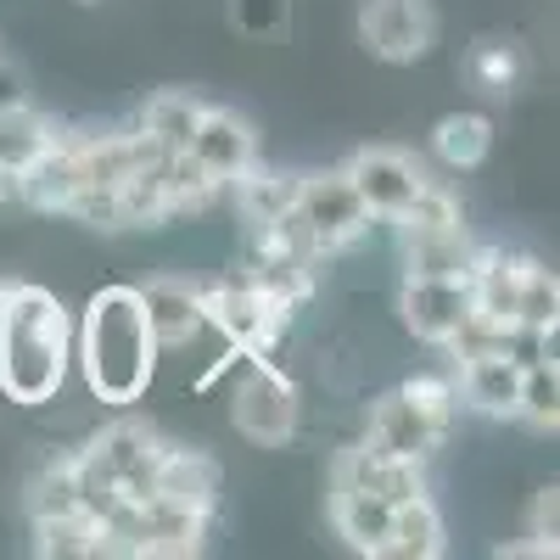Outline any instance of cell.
Wrapping results in <instances>:
<instances>
[{
    "mask_svg": "<svg viewBox=\"0 0 560 560\" xmlns=\"http://www.w3.org/2000/svg\"><path fill=\"white\" fill-rule=\"evenodd\" d=\"M73 370V314L34 280H0V393L23 409L51 404Z\"/></svg>",
    "mask_w": 560,
    "mask_h": 560,
    "instance_id": "obj_1",
    "label": "cell"
},
{
    "mask_svg": "<svg viewBox=\"0 0 560 560\" xmlns=\"http://www.w3.org/2000/svg\"><path fill=\"white\" fill-rule=\"evenodd\" d=\"M73 364L84 387L102 404H140L158 370V342L152 325L140 314L135 287H102L84 303L73 325Z\"/></svg>",
    "mask_w": 560,
    "mask_h": 560,
    "instance_id": "obj_2",
    "label": "cell"
},
{
    "mask_svg": "<svg viewBox=\"0 0 560 560\" xmlns=\"http://www.w3.org/2000/svg\"><path fill=\"white\" fill-rule=\"evenodd\" d=\"M158 454H163V432L152 427V420H113V427H102L84 448L68 454L79 504L96 522H107L124 499L152 493Z\"/></svg>",
    "mask_w": 560,
    "mask_h": 560,
    "instance_id": "obj_3",
    "label": "cell"
},
{
    "mask_svg": "<svg viewBox=\"0 0 560 560\" xmlns=\"http://www.w3.org/2000/svg\"><path fill=\"white\" fill-rule=\"evenodd\" d=\"M465 287H471V308H482L493 325H504V331H516V325H527V331H555L560 325V280H555L549 264H538L527 253L477 247Z\"/></svg>",
    "mask_w": 560,
    "mask_h": 560,
    "instance_id": "obj_4",
    "label": "cell"
},
{
    "mask_svg": "<svg viewBox=\"0 0 560 560\" xmlns=\"http://www.w3.org/2000/svg\"><path fill=\"white\" fill-rule=\"evenodd\" d=\"M454 409H459L454 376H409V382H398L393 393H382L376 404H370L364 443H376L382 454L427 465L438 454V443L448 438V427H454Z\"/></svg>",
    "mask_w": 560,
    "mask_h": 560,
    "instance_id": "obj_5",
    "label": "cell"
},
{
    "mask_svg": "<svg viewBox=\"0 0 560 560\" xmlns=\"http://www.w3.org/2000/svg\"><path fill=\"white\" fill-rule=\"evenodd\" d=\"M208 522H213L208 510L174 504L163 493H140V499H124L102 527H107V555H124V560H185V555L208 549Z\"/></svg>",
    "mask_w": 560,
    "mask_h": 560,
    "instance_id": "obj_6",
    "label": "cell"
},
{
    "mask_svg": "<svg viewBox=\"0 0 560 560\" xmlns=\"http://www.w3.org/2000/svg\"><path fill=\"white\" fill-rule=\"evenodd\" d=\"M202 319H208V331L224 337L230 353L269 359L275 342L287 337L292 308L280 303V298H269L247 269H236V275H219V280H208V287H202Z\"/></svg>",
    "mask_w": 560,
    "mask_h": 560,
    "instance_id": "obj_7",
    "label": "cell"
},
{
    "mask_svg": "<svg viewBox=\"0 0 560 560\" xmlns=\"http://www.w3.org/2000/svg\"><path fill=\"white\" fill-rule=\"evenodd\" d=\"M230 420L253 448H280L303 427V393L275 359H247V376L230 393Z\"/></svg>",
    "mask_w": 560,
    "mask_h": 560,
    "instance_id": "obj_8",
    "label": "cell"
},
{
    "mask_svg": "<svg viewBox=\"0 0 560 560\" xmlns=\"http://www.w3.org/2000/svg\"><path fill=\"white\" fill-rule=\"evenodd\" d=\"M292 219L298 230L308 236V247L319 258H331L342 247H353L359 236L376 219H370V208L359 202V191L348 185L342 168H319V174H303L298 179V202H292Z\"/></svg>",
    "mask_w": 560,
    "mask_h": 560,
    "instance_id": "obj_9",
    "label": "cell"
},
{
    "mask_svg": "<svg viewBox=\"0 0 560 560\" xmlns=\"http://www.w3.org/2000/svg\"><path fill=\"white\" fill-rule=\"evenodd\" d=\"M359 45L376 62L409 68L438 45V7L432 0H359Z\"/></svg>",
    "mask_w": 560,
    "mask_h": 560,
    "instance_id": "obj_10",
    "label": "cell"
},
{
    "mask_svg": "<svg viewBox=\"0 0 560 560\" xmlns=\"http://www.w3.org/2000/svg\"><path fill=\"white\" fill-rule=\"evenodd\" d=\"M342 174H348V185L359 191V202L370 208V219H382V224H393L420 191H427V168H420L409 152H398V147H359L348 163H342Z\"/></svg>",
    "mask_w": 560,
    "mask_h": 560,
    "instance_id": "obj_11",
    "label": "cell"
},
{
    "mask_svg": "<svg viewBox=\"0 0 560 560\" xmlns=\"http://www.w3.org/2000/svg\"><path fill=\"white\" fill-rule=\"evenodd\" d=\"M140 298V314L152 325V342L158 353H174V348H191L208 319H202V287L191 275H152L147 287H135Z\"/></svg>",
    "mask_w": 560,
    "mask_h": 560,
    "instance_id": "obj_12",
    "label": "cell"
},
{
    "mask_svg": "<svg viewBox=\"0 0 560 560\" xmlns=\"http://www.w3.org/2000/svg\"><path fill=\"white\" fill-rule=\"evenodd\" d=\"M185 158L230 191V179H242L258 163V129L236 107H208L202 124H197V135H191V147H185Z\"/></svg>",
    "mask_w": 560,
    "mask_h": 560,
    "instance_id": "obj_13",
    "label": "cell"
},
{
    "mask_svg": "<svg viewBox=\"0 0 560 560\" xmlns=\"http://www.w3.org/2000/svg\"><path fill=\"white\" fill-rule=\"evenodd\" d=\"M331 488H353V493H376L387 504H404L415 493H427V465L382 454L376 443H348L331 459Z\"/></svg>",
    "mask_w": 560,
    "mask_h": 560,
    "instance_id": "obj_14",
    "label": "cell"
},
{
    "mask_svg": "<svg viewBox=\"0 0 560 560\" xmlns=\"http://www.w3.org/2000/svg\"><path fill=\"white\" fill-rule=\"evenodd\" d=\"M465 308H471V287H465V280L404 275V287H398V314H404V325H409L420 342H432V348H443V342L454 337V325L465 319Z\"/></svg>",
    "mask_w": 560,
    "mask_h": 560,
    "instance_id": "obj_15",
    "label": "cell"
},
{
    "mask_svg": "<svg viewBox=\"0 0 560 560\" xmlns=\"http://www.w3.org/2000/svg\"><path fill=\"white\" fill-rule=\"evenodd\" d=\"M454 393H459L465 409H477V415L516 420V404H522V364L510 359L504 348H493V353H465V359H454Z\"/></svg>",
    "mask_w": 560,
    "mask_h": 560,
    "instance_id": "obj_16",
    "label": "cell"
},
{
    "mask_svg": "<svg viewBox=\"0 0 560 560\" xmlns=\"http://www.w3.org/2000/svg\"><path fill=\"white\" fill-rule=\"evenodd\" d=\"M219 488H224V471L208 448H191V443H174L163 438V454H158V471H152V493L174 499V504H191V510H208L219 504Z\"/></svg>",
    "mask_w": 560,
    "mask_h": 560,
    "instance_id": "obj_17",
    "label": "cell"
},
{
    "mask_svg": "<svg viewBox=\"0 0 560 560\" xmlns=\"http://www.w3.org/2000/svg\"><path fill=\"white\" fill-rule=\"evenodd\" d=\"M398 258H404V275L465 280L471 258H477V242L465 224H420V230H398Z\"/></svg>",
    "mask_w": 560,
    "mask_h": 560,
    "instance_id": "obj_18",
    "label": "cell"
},
{
    "mask_svg": "<svg viewBox=\"0 0 560 560\" xmlns=\"http://www.w3.org/2000/svg\"><path fill=\"white\" fill-rule=\"evenodd\" d=\"M57 118L51 113H39L28 96L12 102V107H0V174L18 179L23 168H34L45 152L57 147Z\"/></svg>",
    "mask_w": 560,
    "mask_h": 560,
    "instance_id": "obj_19",
    "label": "cell"
},
{
    "mask_svg": "<svg viewBox=\"0 0 560 560\" xmlns=\"http://www.w3.org/2000/svg\"><path fill=\"white\" fill-rule=\"evenodd\" d=\"M298 179H303V174H292V168H269L264 158H258L242 179H230V197H236L242 224H247V230H258V224L287 219V213H292V202H298Z\"/></svg>",
    "mask_w": 560,
    "mask_h": 560,
    "instance_id": "obj_20",
    "label": "cell"
},
{
    "mask_svg": "<svg viewBox=\"0 0 560 560\" xmlns=\"http://www.w3.org/2000/svg\"><path fill=\"white\" fill-rule=\"evenodd\" d=\"M448 549V527L432 493H415L393 504V533H387V560H438Z\"/></svg>",
    "mask_w": 560,
    "mask_h": 560,
    "instance_id": "obj_21",
    "label": "cell"
},
{
    "mask_svg": "<svg viewBox=\"0 0 560 560\" xmlns=\"http://www.w3.org/2000/svg\"><path fill=\"white\" fill-rule=\"evenodd\" d=\"M202 113H208V102L197 96V90H158V96H147V107H140L135 129L147 135L158 152H185L197 124H202Z\"/></svg>",
    "mask_w": 560,
    "mask_h": 560,
    "instance_id": "obj_22",
    "label": "cell"
},
{
    "mask_svg": "<svg viewBox=\"0 0 560 560\" xmlns=\"http://www.w3.org/2000/svg\"><path fill=\"white\" fill-rule=\"evenodd\" d=\"M331 527L348 549L359 555H387V533H393V504L376 493H353V488H331Z\"/></svg>",
    "mask_w": 560,
    "mask_h": 560,
    "instance_id": "obj_23",
    "label": "cell"
},
{
    "mask_svg": "<svg viewBox=\"0 0 560 560\" xmlns=\"http://www.w3.org/2000/svg\"><path fill=\"white\" fill-rule=\"evenodd\" d=\"M34 555L45 560H102L107 527L90 510H62V516H34Z\"/></svg>",
    "mask_w": 560,
    "mask_h": 560,
    "instance_id": "obj_24",
    "label": "cell"
},
{
    "mask_svg": "<svg viewBox=\"0 0 560 560\" xmlns=\"http://www.w3.org/2000/svg\"><path fill=\"white\" fill-rule=\"evenodd\" d=\"M493 152V118L488 113H443L432 124V158L454 174L482 168Z\"/></svg>",
    "mask_w": 560,
    "mask_h": 560,
    "instance_id": "obj_25",
    "label": "cell"
},
{
    "mask_svg": "<svg viewBox=\"0 0 560 560\" xmlns=\"http://www.w3.org/2000/svg\"><path fill=\"white\" fill-rule=\"evenodd\" d=\"M516 420H527L533 432H555V427H560V376H555V359L522 364V404H516Z\"/></svg>",
    "mask_w": 560,
    "mask_h": 560,
    "instance_id": "obj_26",
    "label": "cell"
},
{
    "mask_svg": "<svg viewBox=\"0 0 560 560\" xmlns=\"http://www.w3.org/2000/svg\"><path fill=\"white\" fill-rule=\"evenodd\" d=\"M465 73H471V84L482 96H510L522 79V51L510 39H477L471 57H465Z\"/></svg>",
    "mask_w": 560,
    "mask_h": 560,
    "instance_id": "obj_27",
    "label": "cell"
},
{
    "mask_svg": "<svg viewBox=\"0 0 560 560\" xmlns=\"http://www.w3.org/2000/svg\"><path fill=\"white\" fill-rule=\"evenodd\" d=\"M555 538H560V493L555 488H538L533 504H527V538L522 544H504L499 555H555Z\"/></svg>",
    "mask_w": 560,
    "mask_h": 560,
    "instance_id": "obj_28",
    "label": "cell"
},
{
    "mask_svg": "<svg viewBox=\"0 0 560 560\" xmlns=\"http://www.w3.org/2000/svg\"><path fill=\"white\" fill-rule=\"evenodd\" d=\"M393 224H398V230H420V224H465V213H459V197L448 191L443 179H427V191H420Z\"/></svg>",
    "mask_w": 560,
    "mask_h": 560,
    "instance_id": "obj_29",
    "label": "cell"
},
{
    "mask_svg": "<svg viewBox=\"0 0 560 560\" xmlns=\"http://www.w3.org/2000/svg\"><path fill=\"white\" fill-rule=\"evenodd\" d=\"M287 0H230V28L247 39H280L287 34Z\"/></svg>",
    "mask_w": 560,
    "mask_h": 560,
    "instance_id": "obj_30",
    "label": "cell"
},
{
    "mask_svg": "<svg viewBox=\"0 0 560 560\" xmlns=\"http://www.w3.org/2000/svg\"><path fill=\"white\" fill-rule=\"evenodd\" d=\"M7 202H12V179H7V174H0V208H7Z\"/></svg>",
    "mask_w": 560,
    "mask_h": 560,
    "instance_id": "obj_31",
    "label": "cell"
},
{
    "mask_svg": "<svg viewBox=\"0 0 560 560\" xmlns=\"http://www.w3.org/2000/svg\"><path fill=\"white\" fill-rule=\"evenodd\" d=\"M79 7H96V0H79Z\"/></svg>",
    "mask_w": 560,
    "mask_h": 560,
    "instance_id": "obj_32",
    "label": "cell"
}]
</instances>
